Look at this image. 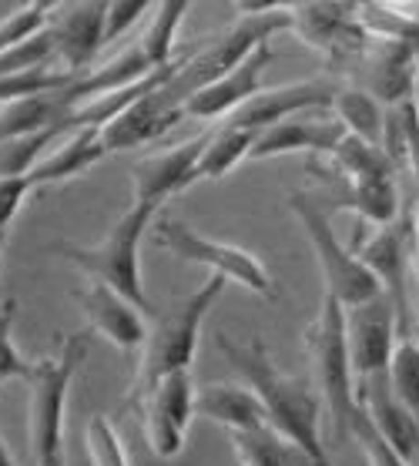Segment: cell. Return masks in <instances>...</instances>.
I'll return each instance as SVG.
<instances>
[{"mask_svg":"<svg viewBox=\"0 0 419 466\" xmlns=\"http://www.w3.org/2000/svg\"><path fill=\"white\" fill-rule=\"evenodd\" d=\"M221 356L239 370V376L262 396L269 423L285 443H292L309 460V466H335L322 440V396L299 376H289L272 362L262 339L239 342L219 332Z\"/></svg>","mask_w":419,"mask_h":466,"instance_id":"obj_1","label":"cell"},{"mask_svg":"<svg viewBox=\"0 0 419 466\" xmlns=\"http://www.w3.org/2000/svg\"><path fill=\"white\" fill-rule=\"evenodd\" d=\"M158 212H161L158 205L131 198L125 215L107 228V235L97 245H74L67 238H57L51 245V252L64 262H71L87 279L118 289L121 296L145 309L148 316H155V306H151V299L145 292V279H141V238H145L148 225Z\"/></svg>","mask_w":419,"mask_h":466,"instance_id":"obj_2","label":"cell"},{"mask_svg":"<svg viewBox=\"0 0 419 466\" xmlns=\"http://www.w3.org/2000/svg\"><path fill=\"white\" fill-rule=\"evenodd\" d=\"M225 279L209 276L191 296H185L175 309H168L155 319V326L148 329V339L141 346V362H138V376L131 386V400H141L158 380H165L171 372H185L195 362L199 352V336L209 312L225 292Z\"/></svg>","mask_w":419,"mask_h":466,"instance_id":"obj_3","label":"cell"},{"mask_svg":"<svg viewBox=\"0 0 419 466\" xmlns=\"http://www.w3.org/2000/svg\"><path fill=\"white\" fill-rule=\"evenodd\" d=\"M87 356V336L74 332L54 356H44L27 380V450L34 466H64V416L71 400L74 376Z\"/></svg>","mask_w":419,"mask_h":466,"instance_id":"obj_4","label":"cell"},{"mask_svg":"<svg viewBox=\"0 0 419 466\" xmlns=\"http://www.w3.org/2000/svg\"><path fill=\"white\" fill-rule=\"evenodd\" d=\"M305 346H309V360H312L315 390L322 396V406L329 410V420L339 433L349 436V423L359 410V382L353 372V356H349L346 306L329 292H322L319 316L305 329Z\"/></svg>","mask_w":419,"mask_h":466,"instance_id":"obj_5","label":"cell"},{"mask_svg":"<svg viewBox=\"0 0 419 466\" xmlns=\"http://www.w3.org/2000/svg\"><path fill=\"white\" fill-rule=\"evenodd\" d=\"M289 212L299 218L305 238L312 245L319 272H322V286L329 296H335L346 309L386 296L383 286H379V279L373 276V268L359 258L356 248L339 242L335 228L329 225V215L322 212V205L315 202L312 195L292 191V195H289Z\"/></svg>","mask_w":419,"mask_h":466,"instance_id":"obj_6","label":"cell"},{"mask_svg":"<svg viewBox=\"0 0 419 466\" xmlns=\"http://www.w3.org/2000/svg\"><path fill=\"white\" fill-rule=\"evenodd\" d=\"M353 248L373 268L383 292L393 299V306L399 312V329L413 332V292H409V286H416V279H413V265H416V202L406 205L396 222L369 225V228L356 225Z\"/></svg>","mask_w":419,"mask_h":466,"instance_id":"obj_7","label":"cell"},{"mask_svg":"<svg viewBox=\"0 0 419 466\" xmlns=\"http://www.w3.org/2000/svg\"><path fill=\"white\" fill-rule=\"evenodd\" d=\"M155 242H158V248L171 252L175 258H181V262L209 268V276H221L225 282H235V286L249 289L255 296L272 299L275 282H272V276H269L265 262L255 252L241 248V245L211 238V235L191 228V225L181 222V218H161V222L155 225Z\"/></svg>","mask_w":419,"mask_h":466,"instance_id":"obj_8","label":"cell"},{"mask_svg":"<svg viewBox=\"0 0 419 466\" xmlns=\"http://www.w3.org/2000/svg\"><path fill=\"white\" fill-rule=\"evenodd\" d=\"M289 31L322 54L335 71L356 67L373 41L359 0H299L289 11Z\"/></svg>","mask_w":419,"mask_h":466,"instance_id":"obj_9","label":"cell"},{"mask_svg":"<svg viewBox=\"0 0 419 466\" xmlns=\"http://www.w3.org/2000/svg\"><path fill=\"white\" fill-rule=\"evenodd\" d=\"M195 382L191 370L171 372L165 380H158L151 390L138 400L141 413H145V436L151 453L161 460H175L185 450L189 440V426L195 420Z\"/></svg>","mask_w":419,"mask_h":466,"instance_id":"obj_10","label":"cell"},{"mask_svg":"<svg viewBox=\"0 0 419 466\" xmlns=\"http://www.w3.org/2000/svg\"><path fill=\"white\" fill-rule=\"evenodd\" d=\"M346 336H349V356H353L356 382L389 376V362H393L396 342L403 336L393 299L379 296L373 302L346 309Z\"/></svg>","mask_w":419,"mask_h":466,"instance_id":"obj_11","label":"cell"},{"mask_svg":"<svg viewBox=\"0 0 419 466\" xmlns=\"http://www.w3.org/2000/svg\"><path fill=\"white\" fill-rule=\"evenodd\" d=\"M74 302L81 306V316L87 322V329H95L97 336H105L115 350L138 352L145 346L148 312L141 306H135L128 296H121L118 289L87 279V286L74 292Z\"/></svg>","mask_w":419,"mask_h":466,"instance_id":"obj_12","label":"cell"},{"mask_svg":"<svg viewBox=\"0 0 419 466\" xmlns=\"http://www.w3.org/2000/svg\"><path fill=\"white\" fill-rule=\"evenodd\" d=\"M54 61L67 75H84L107 44V0H77L51 24Z\"/></svg>","mask_w":419,"mask_h":466,"instance_id":"obj_13","label":"cell"},{"mask_svg":"<svg viewBox=\"0 0 419 466\" xmlns=\"http://www.w3.org/2000/svg\"><path fill=\"white\" fill-rule=\"evenodd\" d=\"M272 61H275L272 44L262 41L245 61L235 64L231 71H225L219 81H211V85H205L201 91H195V95L185 101V115L199 117V121H219V117L235 115L245 101H251V97L265 87L262 77Z\"/></svg>","mask_w":419,"mask_h":466,"instance_id":"obj_14","label":"cell"},{"mask_svg":"<svg viewBox=\"0 0 419 466\" xmlns=\"http://www.w3.org/2000/svg\"><path fill=\"white\" fill-rule=\"evenodd\" d=\"M205 141H209V131L205 135H195L189 141H179L171 148H161L155 155L141 158L131 168V185H135V202L148 205H161L168 198H175L181 191L191 188V175H195V165H199L201 151H205Z\"/></svg>","mask_w":419,"mask_h":466,"instance_id":"obj_15","label":"cell"},{"mask_svg":"<svg viewBox=\"0 0 419 466\" xmlns=\"http://www.w3.org/2000/svg\"><path fill=\"white\" fill-rule=\"evenodd\" d=\"M332 81L325 77H309V81H292V85L282 87H262L259 95L245 101V105L229 115L225 121L239 127H249V131H265V127L279 125L285 117H295L302 111H312V107H332L335 97Z\"/></svg>","mask_w":419,"mask_h":466,"instance_id":"obj_16","label":"cell"},{"mask_svg":"<svg viewBox=\"0 0 419 466\" xmlns=\"http://www.w3.org/2000/svg\"><path fill=\"white\" fill-rule=\"evenodd\" d=\"M181 117H189L185 107L175 105V101H168L161 85H155L151 91H145V95L138 97V101H131L121 115H115L107 125H101V135H105L107 151H111V155H121V151L141 148L148 141L168 135L171 127H179Z\"/></svg>","mask_w":419,"mask_h":466,"instance_id":"obj_17","label":"cell"},{"mask_svg":"<svg viewBox=\"0 0 419 466\" xmlns=\"http://www.w3.org/2000/svg\"><path fill=\"white\" fill-rule=\"evenodd\" d=\"M416 54L419 47L413 41L373 34L363 61L356 64L359 77L366 81L363 87L373 91L386 107L409 101V95H413V75H416Z\"/></svg>","mask_w":419,"mask_h":466,"instance_id":"obj_18","label":"cell"},{"mask_svg":"<svg viewBox=\"0 0 419 466\" xmlns=\"http://www.w3.org/2000/svg\"><path fill=\"white\" fill-rule=\"evenodd\" d=\"M346 138V127L339 125V117H285L279 125L265 127L255 135L249 161H269L282 158V155H299V151H312V155H332L335 145Z\"/></svg>","mask_w":419,"mask_h":466,"instance_id":"obj_19","label":"cell"},{"mask_svg":"<svg viewBox=\"0 0 419 466\" xmlns=\"http://www.w3.org/2000/svg\"><path fill=\"white\" fill-rule=\"evenodd\" d=\"M359 400L366 403L373 423H376L379 433L389 440V446H393L409 466L416 463L419 460V416L393 392L389 376H376V380L359 382Z\"/></svg>","mask_w":419,"mask_h":466,"instance_id":"obj_20","label":"cell"},{"mask_svg":"<svg viewBox=\"0 0 419 466\" xmlns=\"http://www.w3.org/2000/svg\"><path fill=\"white\" fill-rule=\"evenodd\" d=\"M195 413L219 423L221 430L231 433H251V430H265L269 413H265L262 396L251 390L249 382H211L195 392Z\"/></svg>","mask_w":419,"mask_h":466,"instance_id":"obj_21","label":"cell"},{"mask_svg":"<svg viewBox=\"0 0 419 466\" xmlns=\"http://www.w3.org/2000/svg\"><path fill=\"white\" fill-rule=\"evenodd\" d=\"M111 151L105 145V135H101V125H84L77 131H71V138L64 141L57 151H47L37 165L31 168V175L24 178L27 188H44V185H64V181H74L77 175L97 165L101 158H107Z\"/></svg>","mask_w":419,"mask_h":466,"instance_id":"obj_22","label":"cell"},{"mask_svg":"<svg viewBox=\"0 0 419 466\" xmlns=\"http://www.w3.org/2000/svg\"><path fill=\"white\" fill-rule=\"evenodd\" d=\"M319 175H325V181L335 185V191H339L332 198L335 208L356 212L363 225H389L396 222L399 212H403L396 175H369V178H335L329 171H319Z\"/></svg>","mask_w":419,"mask_h":466,"instance_id":"obj_23","label":"cell"},{"mask_svg":"<svg viewBox=\"0 0 419 466\" xmlns=\"http://www.w3.org/2000/svg\"><path fill=\"white\" fill-rule=\"evenodd\" d=\"M255 135H259V131L239 127V125H231V121H221V127L209 131L205 151H201L199 165H195V175H191V188L201 185V181L225 178V175H231V171L239 168L241 161H249Z\"/></svg>","mask_w":419,"mask_h":466,"instance_id":"obj_24","label":"cell"},{"mask_svg":"<svg viewBox=\"0 0 419 466\" xmlns=\"http://www.w3.org/2000/svg\"><path fill=\"white\" fill-rule=\"evenodd\" d=\"M332 117H339V125L346 127L349 135H356V138L373 141V145H383V141H386L389 107L363 85L335 87Z\"/></svg>","mask_w":419,"mask_h":466,"instance_id":"obj_25","label":"cell"},{"mask_svg":"<svg viewBox=\"0 0 419 466\" xmlns=\"http://www.w3.org/2000/svg\"><path fill=\"white\" fill-rule=\"evenodd\" d=\"M61 91V87H57ZM57 91H44V95L24 97V101H11L0 105V141L21 138V135H34L41 127L57 125L64 117L61 95Z\"/></svg>","mask_w":419,"mask_h":466,"instance_id":"obj_26","label":"cell"},{"mask_svg":"<svg viewBox=\"0 0 419 466\" xmlns=\"http://www.w3.org/2000/svg\"><path fill=\"white\" fill-rule=\"evenodd\" d=\"M189 11H191V0H158L155 4L145 34L138 37V44L145 47L148 61L155 64V67H165V64H171L179 57L175 41H179L181 21H185Z\"/></svg>","mask_w":419,"mask_h":466,"instance_id":"obj_27","label":"cell"},{"mask_svg":"<svg viewBox=\"0 0 419 466\" xmlns=\"http://www.w3.org/2000/svg\"><path fill=\"white\" fill-rule=\"evenodd\" d=\"M231 450L241 466H309L292 443H285L272 426L251 430V433H231Z\"/></svg>","mask_w":419,"mask_h":466,"instance_id":"obj_28","label":"cell"},{"mask_svg":"<svg viewBox=\"0 0 419 466\" xmlns=\"http://www.w3.org/2000/svg\"><path fill=\"white\" fill-rule=\"evenodd\" d=\"M389 386L399 400L419 416V339L416 332H403L389 362Z\"/></svg>","mask_w":419,"mask_h":466,"instance_id":"obj_29","label":"cell"},{"mask_svg":"<svg viewBox=\"0 0 419 466\" xmlns=\"http://www.w3.org/2000/svg\"><path fill=\"white\" fill-rule=\"evenodd\" d=\"M349 436L356 440V446L363 450L369 466H409L406 460L389 446L386 436L379 433V426L373 423V416H369L363 400H359V410H356V416H353V423H349Z\"/></svg>","mask_w":419,"mask_h":466,"instance_id":"obj_30","label":"cell"},{"mask_svg":"<svg viewBox=\"0 0 419 466\" xmlns=\"http://www.w3.org/2000/svg\"><path fill=\"white\" fill-rule=\"evenodd\" d=\"M14 312H17V302L7 299L0 302V382H14V380H31L34 366L21 350H17V339H14Z\"/></svg>","mask_w":419,"mask_h":466,"instance_id":"obj_31","label":"cell"},{"mask_svg":"<svg viewBox=\"0 0 419 466\" xmlns=\"http://www.w3.org/2000/svg\"><path fill=\"white\" fill-rule=\"evenodd\" d=\"M47 27H51V7H47L44 0L24 4L21 11L7 14V17L0 21V51L31 41V37H37L41 31H47Z\"/></svg>","mask_w":419,"mask_h":466,"instance_id":"obj_32","label":"cell"},{"mask_svg":"<svg viewBox=\"0 0 419 466\" xmlns=\"http://www.w3.org/2000/svg\"><path fill=\"white\" fill-rule=\"evenodd\" d=\"M84 443H87V453H91V463L95 466H131L125 440H121V433H118L115 423L105 413L91 416Z\"/></svg>","mask_w":419,"mask_h":466,"instance_id":"obj_33","label":"cell"},{"mask_svg":"<svg viewBox=\"0 0 419 466\" xmlns=\"http://www.w3.org/2000/svg\"><path fill=\"white\" fill-rule=\"evenodd\" d=\"M158 0H107V44L118 41L141 21L145 11H155Z\"/></svg>","mask_w":419,"mask_h":466,"instance_id":"obj_34","label":"cell"},{"mask_svg":"<svg viewBox=\"0 0 419 466\" xmlns=\"http://www.w3.org/2000/svg\"><path fill=\"white\" fill-rule=\"evenodd\" d=\"M299 0H235L239 17H265V14H285L292 11Z\"/></svg>","mask_w":419,"mask_h":466,"instance_id":"obj_35","label":"cell"},{"mask_svg":"<svg viewBox=\"0 0 419 466\" xmlns=\"http://www.w3.org/2000/svg\"><path fill=\"white\" fill-rule=\"evenodd\" d=\"M366 4H379V7H389V11H406V7H413L416 0H366Z\"/></svg>","mask_w":419,"mask_h":466,"instance_id":"obj_36","label":"cell"},{"mask_svg":"<svg viewBox=\"0 0 419 466\" xmlns=\"http://www.w3.org/2000/svg\"><path fill=\"white\" fill-rule=\"evenodd\" d=\"M413 279H416L413 292H419V188H416V265H413Z\"/></svg>","mask_w":419,"mask_h":466,"instance_id":"obj_37","label":"cell"},{"mask_svg":"<svg viewBox=\"0 0 419 466\" xmlns=\"http://www.w3.org/2000/svg\"><path fill=\"white\" fill-rule=\"evenodd\" d=\"M24 4H31V0H0V21H4V17H7V14L21 11Z\"/></svg>","mask_w":419,"mask_h":466,"instance_id":"obj_38","label":"cell"},{"mask_svg":"<svg viewBox=\"0 0 419 466\" xmlns=\"http://www.w3.org/2000/svg\"><path fill=\"white\" fill-rule=\"evenodd\" d=\"M409 101H413V107H416L419 115V54H416V75H413V95H409Z\"/></svg>","mask_w":419,"mask_h":466,"instance_id":"obj_39","label":"cell"},{"mask_svg":"<svg viewBox=\"0 0 419 466\" xmlns=\"http://www.w3.org/2000/svg\"><path fill=\"white\" fill-rule=\"evenodd\" d=\"M0 466H17L14 463L11 450H7V443H4V433H0Z\"/></svg>","mask_w":419,"mask_h":466,"instance_id":"obj_40","label":"cell"},{"mask_svg":"<svg viewBox=\"0 0 419 466\" xmlns=\"http://www.w3.org/2000/svg\"><path fill=\"white\" fill-rule=\"evenodd\" d=\"M413 332L419 339V292H413Z\"/></svg>","mask_w":419,"mask_h":466,"instance_id":"obj_41","label":"cell"},{"mask_svg":"<svg viewBox=\"0 0 419 466\" xmlns=\"http://www.w3.org/2000/svg\"><path fill=\"white\" fill-rule=\"evenodd\" d=\"M51 11H57V7H67V4H77V0H44Z\"/></svg>","mask_w":419,"mask_h":466,"instance_id":"obj_42","label":"cell"},{"mask_svg":"<svg viewBox=\"0 0 419 466\" xmlns=\"http://www.w3.org/2000/svg\"><path fill=\"white\" fill-rule=\"evenodd\" d=\"M413 466H419V460H416V463H413Z\"/></svg>","mask_w":419,"mask_h":466,"instance_id":"obj_43","label":"cell"},{"mask_svg":"<svg viewBox=\"0 0 419 466\" xmlns=\"http://www.w3.org/2000/svg\"><path fill=\"white\" fill-rule=\"evenodd\" d=\"M359 4H366V0H359Z\"/></svg>","mask_w":419,"mask_h":466,"instance_id":"obj_44","label":"cell"}]
</instances>
